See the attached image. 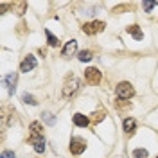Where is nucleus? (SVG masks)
I'll list each match as a JSON object with an SVG mask.
<instances>
[{
    "label": "nucleus",
    "mask_w": 158,
    "mask_h": 158,
    "mask_svg": "<svg viewBox=\"0 0 158 158\" xmlns=\"http://www.w3.org/2000/svg\"><path fill=\"white\" fill-rule=\"evenodd\" d=\"M104 27H106V23L104 22H101V20H95V22H88V23H85L81 29H83V32L85 34H97V32H101V31H104Z\"/></svg>",
    "instance_id": "nucleus-2"
},
{
    "label": "nucleus",
    "mask_w": 158,
    "mask_h": 158,
    "mask_svg": "<svg viewBox=\"0 0 158 158\" xmlns=\"http://www.w3.org/2000/svg\"><path fill=\"white\" fill-rule=\"evenodd\" d=\"M126 31H128V32H129V34H131L135 40H138V41L144 38V32H142V29H140L138 25H135V23H133V25H129V27H126Z\"/></svg>",
    "instance_id": "nucleus-12"
},
{
    "label": "nucleus",
    "mask_w": 158,
    "mask_h": 158,
    "mask_svg": "<svg viewBox=\"0 0 158 158\" xmlns=\"http://www.w3.org/2000/svg\"><path fill=\"white\" fill-rule=\"evenodd\" d=\"M156 158H158V156H156Z\"/></svg>",
    "instance_id": "nucleus-24"
},
{
    "label": "nucleus",
    "mask_w": 158,
    "mask_h": 158,
    "mask_svg": "<svg viewBox=\"0 0 158 158\" xmlns=\"http://www.w3.org/2000/svg\"><path fill=\"white\" fill-rule=\"evenodd\" d=\"M2 158H15V153L13 151H4L2 153Z\"/></svg>",
    "instance_id": "nucleus-23"
},
{
    "label": "nucleus",
    "mask_w": 158,
    "mask_h": 158,
    "mask_svg": "<svg viewBox=\"0 0 158 158\" xmlns=\"http://www.w3.org/2000/svg\"><path fill=\"white\" fill-rule=\"evenodd\" d=\"M22 99H23V102H27V104H32V106H36V104H38V101L32 97L31 94H23V95H22Z\"/></svg>",
    "instance_id": "nucleus-19"
},
{
    "label": "nucleus",
    "mask_w": 158,
    "mask_h": 158,
    "mask_svg": "<svg viewBox=\"0 0 158 158\" xmlns=\"http://www.w3.org/2000/svg\"><path fill=\"white\" fill-rule=\"evenodd\" d=\"M115 104H117L118 110H129L131 108V102H129V101H124V99H117Z\"/></svg>",
    "instance_id": "nucleus-18"
},
{
    "label": "nucleus",
    "mask_w": 158,
    "mask_h": 158,
    "mask_svg": "<svg viewBox=\"0 0 158 158\" xmlns=\"http://www.w3.org/2000/svg\"><path fill=\"white\" fill-rule=\"evenodd\" d=\"M142 6H144V9H146V13H149V11H151L153 7H155V6H156V2H155V0H146V2L142 4Z\"/></svg>",
    "instance_id": "nucleus-21"
},
{
    "label": "nucleus",
    "mask_w": 158,
    "mask_h": 158,
    "mask_svg": "<svg viewBox=\"0 0 158 158\" xmlns=\"http://www.w3.org/2000/svg\"><path fill=\"white\" fill-rule=\"evenodd\" d=\"M104 117H106V110L99 108V110H95V111L92 113V122H94V124H99L101 120H104Z\"/></svg>",
    "instance_id": "nucleus-14"
},
{
    "label": "nucleus",
    "mask_w": 158,
    "mask_h": 158,
    "mask_svg": "<svg viewBox=\"0 0 158 158\" xmlns=\"http://www.w3.org/2000/svg\"><path fill=\"white\" fill-rule=\"evenodd\" d=\"M101 79H102V74H101V70L99 69L90 67V69L85 70V81H86L88 85H99Z\"/></svg>",
    "instance_id": "nucleus-3"
},
{
    "label": "nucleus",
    "mask_w": 158,
    "mask_h": 158,
    "mask_svg": "<svg viewBox=\"0 0 158 158\" xmlns=\"http://www.w3.org/2000/svg\"><path fill=\"white\" fill-rule=\"evenodd\" d=\"M72 120H74V124H76V126H79V128H86V126L90 124V118L85 117L83 113H76V115L72 117Z\"/></svg>",
    "instance_id": "nucleus-10"
},
{
    "label": "nucleus",
    "mask_w": 158,
    "mask_h": 158,
    "mask_svg": "<svg viewBox=\"0 0 158 158\" xmlns=\"http://www.w3.org/2000/svg\"><path fill=\"white\" fill-rule=\"evenodd\" d=\"M29 144L34 148L36 153H43V151H45V138L43 137H32V135H31Z\"/></svg>",
    "instance_id": "nucleus-7"
},
{
    "label": "nucleus",
    "mask_w": 158,
    "mask_h": 158,
    "mask_svg": "<svg viewBox=\"0 0 158 158\" xmlns=\"http://www.w3.org/2000/svg\"><path fill=\"white\" fill-rule=\"evenodd\" d=\"M43 118H45V122H47V124H54V122H56V118L52 117L49 111H45V113H43Z\"/></svg>",
    "instance_id": "nucleus-22"
},
{
    "label": "nucleus",
    "mask_w": 158,
    "mask_h": 158,
    "mask_svg": "<svg viewBox=\"0 0 158 158\" xmlns=\"http://www.w3.org/2000/svg\"><path fill=\"white\" fill-rule=\"evenodd\" d=\"M36 69V58L32 56V54H27L25 58H23V61L20 63V70L22 72H29V70Z\"/></svg>",
    "instance_id": "nucleus-6"
},
{
    "label": "nucleus",
    "mask_w": 158,
    "mask_h": 158,
    "mask_svg": "<svg viewBox=\"0 0 158 158\" xmlns=\"http://www.w3.org/2000/svg\"><path fill=\"white\" fill-rule=\"evenodd\" d=\"M122 128H124V133H128V135H131L135 129H137V120L135 118H124V122H122Z\"/></svg>",
    "instance_id": "nucleus-9"
},
{
    "label": "nucleus",
    "mask_w": 158,
    "mask_h": 158,
    "mask_svg": "<svg viewBox=\"0 0 158 158\" xmlns=\"http://www.w3.org/2000/svg\"><path fill=\"white\" fill-rule=\"evenodd\" d=\"M31 135L32 137H43V126L40 122H36V120L31 124Z\"/></svg>",
    "instance_id": "nucleus-15"
},
{
    "label": "nucleus",
    "mask_w": 158,
    "mask_h": 158,
    "mask_svg": "<svg viewBox=\"0 0 158 158\" xmlns=\"http://www.w3.org/2000/svg\"><path fill=\"white\" fill-rule=\"evenodd\" d=\"M45 36H47V43H49V47H54V49H56V47H59V40L56 38V36H54L49 29L45 31Z\"/></svg>",
    "instance_id": "nucleus-16"
},
{
    "label": "nucleus",
    "mask_w": 158,
    "mask_h": 158,
    "mask_svg": "<svg viewBox=\"0 0 158 158\" xmlns=\"http://www.w3.org/2000/svg\"><path fill=\"white\" fill-rule=\"evenodd\" d=\"M4 81L7 83L9 94L13 95V94H15V90H16V81H18V76H16V74H9V76H6V79H4Z\"/></svg>",
    "instance_id": "nucleus-11"
},
{
    "label": "nucleus",
    "mask_w": 158,
    "mask_h": 158,
    "mask_svg": "<svg viewBox=\"0 0 158 158\" xmlns=\"http://www.w3.org/2000/svg\"><path fill=\"white\" fill-rule=\"evenodd\" d=\"M79 88V79L77 77H69L65 81V85H63V97H70V95H74L76 94V90Z\"/></svg>",
    "instance_id": "nucleus-4"
},
{
    "label": "nucleus",
    "mask_w": 158,
    "mask_h": 158,
    "mask_svg": "<svg viewBox=\"0 0 158 158\" xmlns=\"http://www.w3.org/2000/svg\"><path fill=\"white\" fill-rule=\"evenodd\" d=\"M11 9L15 11L16 15L22 16V15L27 11V2H13V4H11Z\"/></svg>",
    "instance_id": "nucleus-13"
},
{
    "label": "nucleus",
    "mask_w": 158,
    "mask_h": 158,
    "mask_svg": "<svg viewBox=\"0 0 158 158\" xmlns=\"http://www.w3.org/2000/svg\"><path fill=\"white\" fill-rule=\"evenodd\" d=\"M77 58H79V61H83V63H85V61H90L94 56H92V52H90V50H81Z\"/></svg>",
    "instance_id": "nucleus-17"
},
{
    "label": "nucleus",
    "mask_w": 158,
    "mask_h": 158,
    "mask_svg": "<svg viewBox=\"0 0 158 158\" xmlns=\"http://www.w3.org/2000/svg\"><path fill=\"white\" fill-rule=\"evenodd\" d=\"M133 156L135 158H149V155H148L146 149H135L133 151Z\"/></svg>",
    "instance_id": "nucleus-20"
},
{
    "label": "nucleus",
    "mask_w": 158,
    "mask_h": 158,
    "mask_svg": "<svg viewBox=\"0 0 158 158\" xmlns=\"http://www.w3.org/2000/svg\"><path fill=\"white\" fill-rule=\"evenodd\" d=\"M76 50H77V41H76V40H70L69 43L63 47L61 56H63V58H72V56L76 54Z\"/></svg>",
    "instance_id": "nucleus-8"
},
{
    "label": "nucleus",
    "mask_w": 158,
    "mask_h": 158,
    "mask_svg": "<svg viewBox=\"0 0 158 158\" xmlns=\"http://www.w3.org/2000/svg\"><path fill=\"white\" fill-rule=\"evenodd\" d=\"M115 94H117L118 99H124V101H128L135 95V88H133V85L128 83V81H122V83H118L117 88H115Z\"/></svg>",
    "instance_id": "nucleus-1"
},
{
    "label": "nucleus",
    "mask_w": 158,
    "mask_h": 158,
    "mask_svg": "<svg viewBox=\"0 0 158 158\" xmlns=\"http://www.w3.org/2000/svg\"><path fill=\"white\" fill-rule=\"evenodd\" d=\"M70 153L72 155H81V153H85V149H86V144H85V140L83 138H72L70 140Z\"/></svg>",
    "instance_id": "nucleus-5"
}]
</instances>
